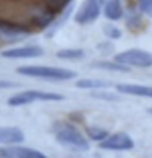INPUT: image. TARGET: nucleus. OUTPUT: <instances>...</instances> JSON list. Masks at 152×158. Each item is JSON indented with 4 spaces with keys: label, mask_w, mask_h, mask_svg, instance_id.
Returning a JSON list of instances; mask_svg holds the SVG:
<instances>
[{
    "label": "nucleus",
    "mask_w": 152,
    "mask_h": 158,
    "mask_svg": "<svg viewBox=\"0 0 152 158\" xmlns=\"http://www.w3.org/2000/svg\"><path fill=\"white\" fill-rule=\"evenodd\" d=\"M44 54L43 49L36 45H27V47L13 48L7 49L1 52V56L5 58L14 60V58H33V57H39Z\"/></svg>",
    "instance_id": "obj_9"
},
{
    "label": "nucleus",
    "mask_w": 152,
    "mask_h": 158,
    "mask_svg": "<svg viewBox=\"0 0 152 158\" xmlns=\"http://www.w3.org/2000/svg\"><path fill=\"white\" fill-rule=\"evenodd\" d=\"M111 82L104 80H93V79H82L76 82V87L81 89H101V88L111 87Z\"/></svg>",
    "instance_id": "obj_13"
},
{
    "label": "nucleus",
    "mask_w": 152,
    "mask_h": 158,
    "mask_svg": "<svg viewBox=\"0 0 152 158\" xmlns=\"http://www.w3.org/2000/svg\"><path fill=\"white\" fill-rule=\"evenodd\" d=\"M94 68L102 69V70H109V71H120V73H127L129 71V68L127 65L119 63L117 61L114 62H108V61H102V62H95L93 64Z\"/></svg>",
    "instance_id": "obj_14"
},
{
    "label": "nucleus",
    "mask_w": 152,
    "mask_h": 158,
    "mask_svg": "<svg viewBox=\"0 0 152 158\" xmlns=\"http://www.w3.org/2000/svg\"><path fill=\"white\" fill-rule=\"evenodd\" d=\"M104 0H86L75 15V22L79 24H89L97 19L101 12Z\"/></svg>",
    "instance_id": "obj_5"
},
{
    "label": "nucleus",
    "mask_w": 152,
    "mask_h": 158,
    "mask_svg": "<svg viewBox=\"0 0 152 158\" xmlns=\"http://www.w3.org/2000/svg\"><path fill=\"white\" fill-rule=\"evenodd\" d=\"M90 96H93L95 99L106 100V101H117V100H119V98H117L115 95L108 94V93H102V92H100V93H92Z\"/></svg>",
    "instance_id": "obj_20"
},
{
    "label": "nucleus",
    "mask_w": 152,
    "mask_h": 158,
    "mask_svg": "<svg viewBox=\"0 0 152 158\" xmlns=\"http://www.w3.org/2000/svg\"><path fill=\"white\" fill-rule=\"evenodd\" d=\"M72 0H45L44 6L56 15L60 12H63L72 4Z\"/></svg>",
    "instance_id": "obj_15"
},
{
    "label": "nucleus",
    "mask_w": 152,
    "mask_h": 158,
    "mask_svg": "<svg viewBox=\"0 0 152 158\" xmlns=\"http://www.w3.org/2000/svg\"><path fill=\"white\" fill-rule=\"evenodd\" d=\"M0 156L6 158H45V155L43 152L24 146L1 148Z\"/></svg>",
    "instance_id": "obj_8"
},
{
    "label": "nucleus",
    "mask_w": 152,
    "mask_h": 158,
    "mask_svg": "<svg viewBox=\"0 0 152 158\" xmlns=\"http://www.w3.org/2000/svg\"><path fill=\"white\" fill-rule=\"evenodd\" d=\"M99 146L104 150L109 151H127L132 150L134 148L133 139L124 132L114 133V135L107 137L105 140L99 144Z\"/></svg>",
    "instance_id": "obj_6"
},
{
    "label": "nucleus",
    "mask_w": 152,
    "mask_h": 158,
    "mask_svg": "<svg viewBox=\"0 0 152 158\" xmlns=\"http://www.w3.org/2000/svg\"><path fill=\"white\" fill-rule=\"evenodd\" d=\"M117 89L122 94L136 95L142 98H151L152 99V87L143 86V85H132V83H119Z\"/></svg>",
    "instance_id": "obj_10"
},
{
    "label": "nucleus",
    "mask_w": 152,
    "mask_h": 158,
    "mask_svg": "<svg viewBox=\"0 0 152 158\" xmlns=\"http://www.w3.org/2000/svg\"><path fill=\"white\" fill-rule=\"evenodd\" d=\"M87 135L92 140L102 142L108 137V132L99 127H90V128H87Z\"/></svg>",
    "instance_id": "obj_17"
},
{
    "label": "nucleus",
    "mask_w": 152,
    "mask_h": 158,
    "mask_svg": "<svg viewBox=\"0 0 152 158\" xmlns=\"http://www.w3.org/2000/svg\"><path fill=\"white\" fill-rule=\"evenodd\" d=\"M31 33V30L19 23L11 20H0V36L10 40H19Z\"/></svg>",
    "instance_id": "obj_7"
},
{
    "label": "nucleus",
    "mask_w": 152,
    "mask_h": 158,
    "mask_svg": "<svg viewBox=\"0 0 152 158\" xmlns=\"http://www.w3.org/2000/svg\"><path fill=\"white\" fill-rule=\"evenodd\" d=\"M104 32H105V35H106L108 38H111V40H118V38L121 37V31L118 27L113 26V25H105Z\"/></svg>",
    "instance_id": "obj_18"
},
{
    "label": "nucleus",
    "mask_w": 152,
    "mask_h": 158,
    "mask_svg": "<svg viewBox=\"0 0 152 158\" xmlns=\"http://www.w3.org/2000/svg\"><path fill=\"white\" fill-rule=\"evenodd\" d=\"M105 16L109 20H119L124 16L121 0H104Z\"/></svg>",
    "instance_id": "obj_12"
},
{
    "label": "nucleus",
    "mask_w": 152,
    "mask_h": 158,
    "mask_svg": "<svg viewBox=\"0 0 152 158\" xmlns=\"http://www.w3.org/2000/svg\"><path fill=\"white\" fill-rule=\"evenodd\" d=\"M17 73L24 76L37 77L48 81H69L77 76V74L74 70L47 65H23L17 69Z\"/></svg>",
    "instance_id": "obj_2"
},
{
    "label": "nucleus",
    "mask_w": 152,
    "mask_h": 158,
    "mask_svg": "<svg viewBox=\"0 0 152 158\" xmlns=\"http://www.w3.org/2000/svg\"><path fill=\"white\" fill-rule=\"evenodd\" d=\"M64 96L57 93H49V92H40V90H25L22 93L13 95L8 99L7 103L10 106L18 107L27 105L33 101H61Z\"/></svg>",
    "instance_id": "obj_3"
},
{
    "label": "nucleus",
    "mask_w": 152,
    "mask_h": 158,
    "mask_svg": "<svg viewBox=\"0 0 152 158\" xmlns=\"http://www.w3.org/2000/svg\"><path fill=\"white\" fill-rule=\"evenodd\" d=\"M147 112H149V113L152 115V107H151V108H149V110H147Z\"/></svg>",
    "instance_id": "obj_22"
},
{
    "label": "nucleus",
    "mask_w": 152,
    "mask_h": 158,
    "mask_svg": "<svg viewBox=\"0 0 152 158\" xmlns=\"http://www.w3.org/2000/svg\"><path fill=\"white\" fill-rule=\"evenodd\" d=\"M24 139L23 131L18 127H0V144H20Z\"/></svg>",
    "instance_id": "obj_11"
},
{
    "label": "nucleus",
    "mask_w": 152,
    "mask_h": 158,
    "mask_svg": "<svg viewBox=\"0 0 152 158\" xmlns=\"http://www.w3.org/2000/svg\"><path fill=\"white\" fill-rule=\"evenodd\" d=\"M140 11L147 17H152V0H138Z\"/></svg>",
    "instance_id": "obj_19"
},
{
    "label": "nucleus",
    "mask_w": 152,
    "mask_h": 158,
    "mask_svg": "<svg viewBox=\"0 0 152 158\" xmlns=\"http://www.w3.org/2000/svg\"><path fill=\"white\" fill-rule=\"evenodd\" d=\"M54 132L57 142L65 148L79 152L89 150V143L86 137L70 124L58 123L54 126Z\"/></svg>",
    "instance_id": "obj_1"
},
{
    "label": "nucleus",
    "mask_w": 152,
    "mask_h": 158,
    "mask_svg": "<svg viewBox=\"0 0 152 158\" xmlns=\"http://www.w3.org/2000/svg\"><path fill=\"white\" fill-rule=\"evenodd\" d=\"M16 86V83L13 82H10V81H0V89H4V88H12Z\"/></svg>",
    "instance_id": "obj_21"
},
{
    "label": "nucleus",
    "mask_w": 152,
    "mask_h": 158,
    "mask_svg": "<svg viewBox=\"0 0 152 158\" xmlns=\"http://www.w3.org/2000/svg\"><path fill=\"white\" fill-rule=\"evenodd\" d=\"M114 61L137 68H151L152 67V54L140 49H129L126 51L119 52L114 56Z\"/></svg>",
    "instance_id": "obj_4"
},
{
    "label": "nucleus",
    "mask_w": 152,
    "mask_h": 158,
    "mask_svg": "<svg viewBox=\"0 0 152 158\" xmlns=\"http://www.w3.org/2000/svg\"><path fill=\"white\" fill-rule=\"evenodd\" d=\"M56 56L61 60H79L84 56L82 49H62L57 51Z\"/></svg>",
    "instance_id": "obj_16"
}]
</instances>
